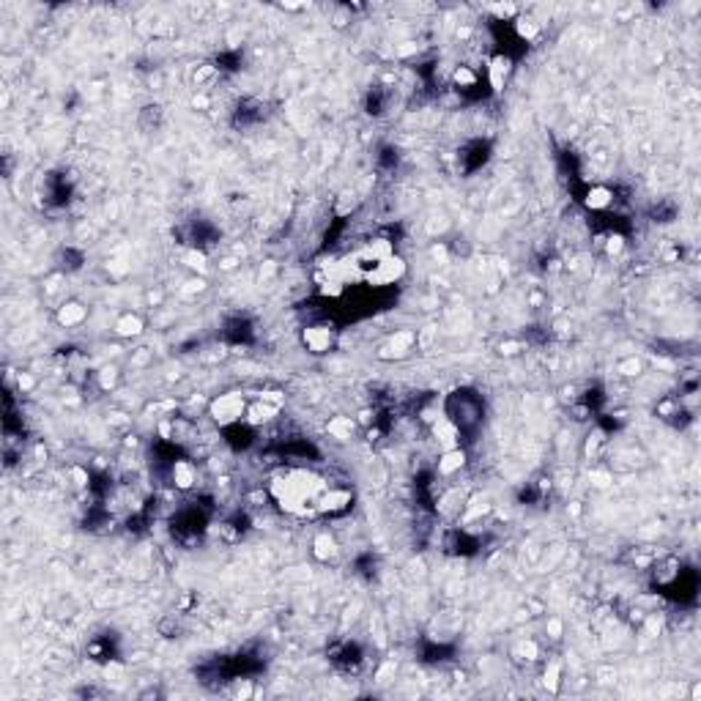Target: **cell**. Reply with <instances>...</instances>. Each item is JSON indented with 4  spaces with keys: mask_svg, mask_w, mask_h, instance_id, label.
<instances>
[{
    "mask_svg": "<svg viewBox=\"0 0 701 701\" xmlns=\"http://www.w3.org/2000/svg\"><path fill=\"white\" fill-rule=\"evenodd\" d=\"M324 490H326V482L315 477L313 471H288L271 482L274 501L293 515H302L310 507H318V499Z\"/></svg>",
    "mask_w": 701,
    "mask_h": 701,
    "instance_id": "6da1fadb",
    "label": "cell"
},
{
    "mask_svg": "<svg viewBox=\"0 0 701 701\" xmlns=\"http://www.w3.org/2000/svg\"><path fill=\"white\" fill-rule=\"evenodd\" d=\"M403 274H406V260L397 255V252H392V255H386V258H381V260H375L362 277H364V282L367 285H373V288H386V285H395V282H400L403 280Z\"/></svg>",
    "mask_w": 701,
    "mask_h": 701,
    "instance_id": "7a4b0ae2",
    "label": "cell"
},
{
    "mask_svg": "<svg viewBox=\"0 0 701 701\" xmlns=\"http://www.w3.org/2000/svg\"><path fill=\"white\" fill-rule=\"evenodd\" d=\"M247 400L241 392H225L211 403V417L220 428H231L236 422H244L247 417Z\"/></svg>",
    "mask_w": 701,
    "mask_h": 701,
    "instance_id": "3957f363",
    "label": "cell"
},
{
    "mask_svg": "<svg viewBox=\"0 0 701 701\" xmlns=\"http://www.w3.org/2000/svg\"><path fill=\"white\" fill-rule=\"evenodd\" d=\"M417 346V335L414 332H395L386 343H384V348H381V359H403V356H408L411 350Z\"/></svg>",
    "mask_w": 701,
    "mask_h": 701,
    "instance_id": "277c9868",
    "label": "cell"
},
{
    "mask_svg": "<svg viewBox=\"0 0 701 701\" xmlns=\"http://www.w3.org/2000/svg\"><path fill=\"white\" fill-rule=\"evenodd\" d=\"M350 507V493L343 490V488H329L321 493L318 499V510L326 512V515H343Z\"/></svg>",
    "mask_w": 701,
    "mask_h": 701,
    "instance_id": "5b68a950",
    "label": "cell"
},
{
    "mask_svg": "<svg viewBox=\"0 0 701 701\" xmlns=\"http://www.w3.org/2000/svg\"><path fill=\"white\" fill-rule=\"evenodd\" d=\"M302 343L307 346V350H313V353H326V350L335 346V335H332V329H326V326H307V329L302 332Z\"/></svg>",
    "mask_w": 701,
    "mask_h": 701,
    "instance_id": "8992f818",
    "label": "cell"
},
{
    "mask_svg": "<svg viewBox=\"0 0 701 701\" xmlns=\"http://www.w3.org/2000/svg\"><path fill=\"white\" fill-rule=\"evenodd\" d=\"M85 318H88V310H85L80 302H66V304L58 307V324L66 326V329L80 326Z\"/></svg>",
    "mask_w": 701,
    "mask_h": 701,
    "instance_id": "52a82bcc",
    "label": "cell"
},
{
    "mask_svg": "<svg viewBox=\"0 0 701 701\" xmlns=\"http://www.w3.org/2000/svg\"><path fill=\"white\" fill-rule=\"evenodd\" d=\"M510 72H512V61H510L507 55H496V58L490 61V66H488V83H490V88L499 91V88L504 85V80H507Z\"/></svg>",
    "mask_w": 701,
    "mask_h": 701,
    "instance_id": "ba28073f",
    "label": "cell"
},
{
    "mask_svg": "<svg viewBox=\"0 0 701 701\" xmlns=\"http://www.w3.org/2000/svg\"><path fill=\"white\" fill-rule=\"evenodd\" d=\"M611 203H614V192L608 187H592L586 192V206L592 211H605V209H611Z\"/></svg>",
    "mask_w": 701,
    "mask_h": 701,
    "instance_id": "9c48e42d",
    "label": "cell"
},
{
    "mask_svg": "<svg viewBox=\"0 0 701 701\" xmlns=\"http://www.w3.org/2000/svg\"><path fill=\"white\" fill-rule=\"evenodd\" d=\"M116 332L121 337H137L143 332V318L137 313H123L116 321Z\"/></svg>",
    "mask_w": 701,
    "mask_h": 701,
    "instance_id": "30bf717a",
    "label": "cell"
},
{
    "mask_svg": "<svg viewBox=\"0 0 701 701\" xmlns=\"http://www.w3.org/2000/svg\"><path fill=\"white\" fill-rule=\"evenodd\" d=\"M170 477H173V482L178 485V488H189L192 482H195V466L189 463V461H173V466H170Z\"/></svg>",
    "mask_w": 701,
    "mask_h": 701,
    "instance_id": "8fae6325",
    "label": "cell"
},
{
    "mask_svg": "<svg viewBox=\"0 0 701 701\" xmlns=\"http://www.w3.org/2000/svg\"><path fill=\"white\" fill-rule=\"evenodd\" d=\"M463 463H466V452H463L461 447H450V450L441 455V461H439V471H441V474H452V471L463 468Z\"/></svg>",
    "mask_w": 701,
    "mask_h": 701,
    "instance_id": "7c38bea8",
    "label": "cell"
},
{
    "mask_svg": "<svg viewBox=\"0 0 701 701\" xmlns=\"http://www.w3.org/2000/svg\"><path fill=\"white\" fill-rule=\"evenodd\" d=\"M515 33L529 44V41H534V39L540 36V22L532 19V17H521V19L515 22Z\"/></svg>",
    "mask_w": 701,
    "mask_h": 701,
    "instance_id": "4fadbf2b",
    "label": "cell"
},
{
    "mask_svg": "<svg viewBox=\"0 0 701 701\" xmlns=\"http://www.w3.org/2000/svg\"><path fill=\"white\" fill-rule=\"evenodd\" d=\"M315 556H318L321 562L335 559V556H337V543H335L329 534H321V537L315 540Z\"/></svg>",
    "mask_w": 701,
    "mask_h": 701,
    "instance_id": "5bb4252c",
    "label": "cell"
},
{
    "mask_svg": "<svg viewBox=\"0 0 701 701\" xmlns=\"http://www.w3.org/2000/svg\"><path fill=\"white\" fill-rule=\"evenodd\" d=\"M455 85L461 88V91H468V88H477L479 85V74L474 72V69H468V66H461L458 72H455Z\"/></svg>",
    "mask_w": 701,
    "mask_h": 701,
    "instance_id": "9a60e30c",
    "label": "cell"
},
{
    "mask_svg": "<svg viewBox=\"0 0 701 701\" xmlns=\"http://www.w3.org/2000/svg\"><path fill=\"white\" fill-rule=\"evenodd\" d=\"M329 430H332L337 439H348L350 433H353V422H350V419H335V422L329 425Z\"/></svg>",
    "mask_w": 701,
    "mask_h": 701,
    "instance_id": "2e32d148",
    "label": "cell"
}]
</instances>
